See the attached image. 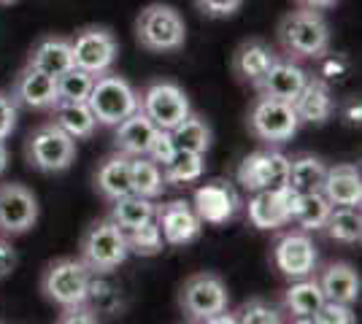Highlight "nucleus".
<instances>
[{"mask_svg":"<svg viewBox=\"0 0 362 324\" xmlns=\"http://www.w3.org/2000/svg\"><path fill=\"white\" fill-rule=\"evenodd\" d=\"M330 200L322 195V192H308V195H298L295 208H292V222L300 227V230H322L327 216H330Z\"/></svg>","mask_w":362,"mask_h":324,"instance_id":"34","label":"nucleus"},{"mask_svg":"<svg viewBox=\"0 0 362 324\" xmlns=\"http://www.w3.org/2000/svg\"><path fill=\"white\" fill-rule=\"evenodd\" d=\"M87 106L95 114L98 124L114 127V124H119L122 119H127L130 114L138 111V92L133 90V84L127 78L108 71V73L95 76Z\"/></svg>","mask_w":362,"mask_h":324,"instance_id":"5","label":"nucleus"},{"mask_svg":"<svg viewBox=\"0 0 362 324\" xmlns=\"http://www.w3.org/2000/svg\"><path fill=\"white\" fill-rule=\"evenodd\" d=\"M292 108H295V114H298L300 122H308V124L327 122V119L332 116V108H335L327 81H325V78H317V76L305 78L303 90L298 92V97L292 100Z\"/></svg>","mask_w":362,"mask_h":324,"instance_id":"20","label":"nucleus"},{"mask_svg":"<svg viewBox=\"0 0 362 324\" xmlns=\"http://www.w3.org/2000/svg\"><path fill=\"white\" fill-rule=\"evenodd\" d=\"M138 108L149 116L157 130H173L192 111L189 97L176 81H151L138 97Z\"/></svg>","mask_w":362,"mask_h":324,"instance_id":"9","label":"nucleus"},{"mask_svg":"<svg viewBox=\"0 0 362 324\" xmlns=\"http://www.w3.org/2000/svg\"><path fill=\"white\" fill-rule=\"evenodd\" d=\"M84 303L92 308L95 316H100V313H106V316H114V313H119L122 311V292L114 287V284H108L103 278H95L92 273L90 278V289H87V297H84Z\"/></svg>","mask_w":362,"mask_h":324,"instance_id":"35","label":"nucleus"},{"mask_svg":"<svg viewBox=\"0 0 362 324\" xmlns=\"http://www.w3.org/2000/svg\"><path fill=\"white\" fill-rule=\"evenodd\" d=\"M305 78H308V73L303 71L298 62L281 60V57H279V60L271 65V71L265 73V78L259 81L257 92L265 95V97H276V100L292 103V100L298 97V92L303 90Z\"/></svg>","mask_w":362,"mask_h":324,"instance_id":"21","label":"nucleus"},{"mask_svg":"<svg viewBox=\"0 0 362 324\" xmlns=\"http://www.w3.org/2000/svg\"><path fill=\"white\" fill-rule=\"evenodd\" d=\"M276 35L289 60H319L330 49V25L314 8H298L284 14Z\"/></svg>","mask_w":362,"mask_h":324,"instance_id":"1","label":"nucleus"},{"mask_svg":"<svg viewBox=\"0 0 362 324\" xmlns=\"http://www.w3.org/2000/svg\"><path fill=\"white\" fill-rule=\"evenodd\" d=\"M276 60H279V54L271 44H265L259 38H249L233 52V73L241 84H249L257 90Z\"/></svg>","mask_w":362,"mask_h":324,"instance_id":"18","label":"nucleus"},{"mask_svg":"<svg viewBox=\"0 0 362 324\" xmlns=\"http://www.w3.org/2000/svg\"><path fill=\"white\" fill-rule=\"evenodd\" d=\"M124 241H127V251L138 254V257H157L165 241H163V232L157 227V222L149 219L146 224L133 227V230H124Z\"/></svg>","mask_w":362,"mask_h":324,"instance_id":"36","label":"nucleus"},{"mask_svg":"<svg viewBox=\"0 0 362 324\" xmlns=\"http://www.w3.org/2000/svg\"><path fill=\"white\" fill-rule=\"evenodd\" d=\"M325 170H327V165L314 155H300L295 160H289L287 189H292L295 195L319 192L322 181H325Z\"/></svg>","mask_w":362,"mask_h":324,"instance_id":"28","label":"nucleus"},{"mask_svg":"<svg viewBox=\"0 0 362 324\" xmlns=\"http://www.w3.org/2000/svg\"><path fill=\"white\" fill-rule=\"evenodd\" d=\"M163 181L170 186H184L197 181L206 173V155L197 152H181L176 149V155L163 165Z\"/></svg>","mask_w":362,"mask_h":324,"instance_id":"32","label":"nucleus"},{"mask_svg":"<svg viewBox=\"0 0 362 324\" xmlns=\"http://www.w3.org/2000/svg\"><path fill=\"white\" fill-rule=\"evenodd\" d=\"M95 189L100 192V198L108 203L119 200L124 195L133 192L130 186V157L122 155V152H114L108 155L100 165H98V173H95Z\"/></svg>","mask_w":362,"mask_h":324,"instance_id":"24","label":"nucleus"},{"mask_svg":"<svg viewBox=\"0 0 362 324\" xmlns=\"http://www.w3.org/2000/svg\"><path fill=\"white\" fill-rule=\"evenodd\" d=\"M241 6H243V0H195L197 11L206 16H211V19L233 16Z\"/></svg>","mask_w":362,"mask_h":324,"instance_id":"41","label":"nucleus"},{"mask_svg":"<svg viewBox=\"0 0 362 324\" xmlns=\"http://www.w3.org/2000/svg\"><path fill=\"white\" fill-rule=\"evenodd\" d=\"M300 127V119L295 114L292 103L287 100H276V97H265L259 95L255 100V106L249 111V130L252 136L265 143H284L289 140Z\"/></svg>","mask_w":362,"mask_h":324,"instance_id":"8","label":"nucleus"},{"mask_svg":"<svg viewBox=\"0 0 362 324\" xmlns=\"http://www.w3.org/2000/svg\"><path fill=\"white\" fill-rule=\"evenodd\" d=\"M298 195L281 186V189H259L249 200V222L257 230H279L292 222V208H295Z\"/></svg>","mask_w":362,"mask_h":324,"instance_id":"16","label":"nucleus"},{"mask_svg":"<svg viewBox=\"0 0 362 324\" xmlns=\"http://www.w3.org/2000/svg\"><path fill=\"white\" fill-rule=\"evenodd\" d=\"M6 168H8V149H6V143L0 140V176L6 173Z\"/></svg>","mask_w":362,"mask_h":324,"instance_id":"46","label":"nucleus"},{"mask_svg":"<svg viewBox=\"0 0 362 324\" xmlns=\"http://www.w3.org/2000/svg\"><path fill=\"white\" fill-rule=\"evenodd\" d=\"M92 270L76 257H57L41 273V292L57 308H68L76 303H84L90 289Z\"/></svg>","mask_w":362,"mask_h":324,"instance_id":"4","label":"nucleus"},{"mask_svg":"<svg viewBox=\"0 0 362 324\" xmlns=\"http://www.w3.org/2000/svg\"><path fill=\"white\" fill-rule=\"evenodd\" d=\"M25 157L41 173H62L76 162V138L54 122L41 124L28 136Z\"/></svg>","mask_w":362,"mask_h":324,"instance_id":"6","label":"nucleus"},{"mask_svg":"<svg viewBox=\"0 0 362 324\" xmlns=\"http://www.w3.org/2000/svg\"><path fill=\"white\" fill-rule=\"evenodd\" d=\"M230 294L225 281L214 273H195L179 289V308L192 322H211L216 313L227 311Z\"/></svg>","mask_w":362,"mask_h":324,"instance_id":"7","label":"nucleus"},{"mask_svg":"<svg viewBox=\"0 0 362 324\" xmlns=\"http://www.w3.org/2000/svg\"><path fill=\"white\" fill-rule=\"evenodd\" d=\"M154 203L149 198H141L136 192H130V195H124L119 200L111 203V214L108 219L122 227V230H133V227H141V224H146L149 219H154Z\"/></svg>","mask_w":362,"mask_h":324,"instance_id":"30","label":"nucleus"},{"mask_svg":"<svg viewBox=\"0 0 362 324\" xmlns=\"http://www.w3.org/2000/svg\"><path fill=\"white\" fill-rule=\"evenodd\" d=\"M28 65L44 71L49 76H60L68 68H74V52H71V38L62 35H46L33 47Z\"/></svg>","mask_w":362,"mask_h":324,"instance_id":"25","label":"nucleus"},{"mask_svg":"<svg viewBox=\"0 0 362 324\" xmlns=\"http://www.w3.org/2000/svg\"><path fill=\"white\" fill-rule=\"evenodd\" d=\"M311 322H317V324H354L357 322V316H354L351 306H346V303H332V300H325V303H322V308L314 313V319H311Z\"/></svg>","mask_w":362,"mask_h":324,"instance_id":"39","label":"nucleus"},{"mask_svg":"<svg viewBox=\"0 0 362 324\" xmlns=\"http://www.w3.org/2000/svg\"><path fill=\"white\" fill-rule=\"evenodd\" d=\"M322 303H325V294L319 289L317 278L305 276L284 289V311L292 313L295 322H311L314 313L322 308Z\"/></svg>","mask_w":362,"mask_h":324,"instance_id":"26","label":"nucleus"},{"mask_svg":"<svg viewBox=\"0 0 362 324\" xmlns=\"http://www.w3.org/2000/svg\"><path fill=\"white\" fill-rule=\"evenodd\" d=\"M330 205H360L362 203V176L351 162H341L325 170V181L319 189Z\"/></svg>","mask_w":362,"mask_h":324,"instance_id":"19","label":"nucleus"},{"mask_svg":"<svg viewBox=\"0 0 362 324\" xmlns=\"http://www.w3.org/2000/svg\"><path fill=\"white\" fill-rule=\"evenodd\" d=\"M300 8H314V11H325V8H332L338 0H295Z\"/></svg>","mask_w":362,"mask_h":324,"instance_id":"45","label":"nucleus"},{"mask_svg":"<svg viewBox=\"0 0 362 324\" xmlns=\"http://www.w3.org/2000/svg\"><path fill=\"white\" fill-rule=\"evenodd\" d=\"M71 52H74V65L87 71L92 76L108 73L114 68V62L119 57V44L114 38V32L108 28H84L71 38Z\"/></svg>","mask_w":362,"mask_h":324,"instance_id":"10","label":"nucleus"},{"mask_svg":"<svg viewBox=\"0 0 362 324\" xmlns=\"http://www.w3.org/2000/svg\"><path fill=\"white\" fill-rule=\"evenodd\" d=\"M62 324H92L98 322V316L92 313V308L87 303H76V306H68V308H60V316H57Z\"/></svg>","mask_w":362,"mask_h":324,"instance_id":"42","label":"nucleus"},{"mask_svg":"<svg viewBox=\"0 0 362 324\" xmlns=\"http://www.w3.org/2000/svg\"><path fill=\"white\" fill-rule=\"evenodd\" d=\"M157 136V127L151 119L138 108L136 114H130L127 119L114 124V149L127 157H141L149 152L151 140Z\"/></svg>","mask_w":362,"mask_h":324,"instance_id":"22","label":"nucleus"},{"mask_svg":"<svg viewBox=\"0 0 362 324\" xmlns=\"http://www.w3.org/2000/svg\"><path fill=\"white\" fill-rule=\"evenodd\" d=\"M16 127V106L8 95H0V140H6Z\"/></svg>","mask_w":362,"mask_h":324,"instance_id":"43","label":"nucleus"},{"mask_svg":"<svg viewBox=\"0 0 362 324\" xmlns=\"http://www.w3.org/2000/svg\"><path fill=\"white\" fill-rule=\"evenodd\" d=\"M170 138L176 143V149L181 152H197V155H206L211 149V127L209 122L200 116V114H192L184 116L173 130H170Z\"/></svg>","mask_w":362,"mask_h":324,"instance_id":"29","label":"nucleus"},{"mask_svg":"<svg viewBox=\"0 0 362 324\" xmlns=\"http://www.w3.org/2000/svg\"><path fill=\"white\" fill-rule=\"evenodd\" d=\"M325 300L332 303H357L360 300V273L349 263H330L317 278Z\"/></svg>","mask_w":362,"mask_h":324,"instance_id":"23","label":"nucleus"},{"mask_svg":"<svg viewBox=\"0 0 362 324\" xmlns=\"http://www.w3.org/2000/svg\"><path fill=\"white\" fill-rule=\"evenodd\" d=\"M0 3H3V6H11V3H16V0H0Z\"/></svg>","mask_w":362,"mask_h":324,"instance_id":"47","label":"nucleus"},{"mask_svg":"<svg viewBox=\"0 0 362 324\" xmlns=\"http://www.w3.org/2000/svg\"><path fill=\"white\" fill-rule=\"evenodd\" d=\"M273 263L279 268V273H284L287 278L311 276L319 263L311 235L305 230H289L284 235H279V241L273 246Z\"/></svg>","mask_w":362,"mask_h":324,"instance_id":"12","label":"nucleus"},{"mask_svg":"<svg viewBox=\"0 0 362 324\" xmlns=\"http://www.w3.org/2000/svg\"><path fill=\"white\" fill-rule=\"evenodd\" d=\"M14 268H16V248L11 246V241L6 235H0V281L11 276Z\"/></svg>","mask_w":362,"mask_h":324,"instance_id":"44","label":"nucleus"},{"mask_svg":"<svg viewBox=\"0 0 362 324\" xmlns=\"http://www.w3.org/2000/svg\"><path fill=\"white\" fill-rule=\"evenodd\" d=\"M289 173V157H284L276 149H262L243 157L241 168H238V184L249 192L259 189H281L287 186Z\"/></svg>","mask_w":362,"mask_h":324,"instance_id":"11","label":"nucleus"},{"mask_svg":"<svg viewBox=\"0 0 362 324\" xmlns=\"http://www.w3.org/2000/svg\"><path fill=\"white\" fill-rule=\"evenodd\" d=\"M49 111H52V116H54L52 122L57 124V127H62V130L76 140L90 138L92 133H95V127H98V119H95V114L90 111L87 103L57 100Z\"/></svg>","mask_w":362,"mask_h":324,"instance_id":"27","label":"nucleus"},{"mask_svg":"<svg viewBox=\"0 0 362 324\" xmlns=\"http://www.w3.org/2000/svg\"><path fill=\"white\" fill-rule=\"evenodd\" d=\"M136 38L146 52H179L187 41L184 16L168 3H151L138 14Z\"/></svg>","mask_w":362,"mask_h":324,"instance_id":"3","label":"nucleus"},{"mask_svg":"<svg viewBox=\"0 0 362 324\" xmlns=\"http://www.w3.org/2000/svg\"><path fill=\"white\" fill-rule=\"evenodd\" d=\"M192 208L203 224H225L241 208V200L227 181H209L195 189Z\"/></svg>","mask_w":362,"mask_h":324,"instance_id":"17","label":"nucleus"},{"mask_svg":"<svg viewBox=\"0 0 362 324\" xmlns=\"http://www.w3.org/2000/svg\"><path fill=\"white\" fill-rule=\"evenodd\" d=\"M95 76L81 71V68H68L65 73L57 76V95L60 100H74V103H87V97L92 92Z\"/></svg>","mask_w":362,"mask_h":324,"instance_id":"37","label":"nucleus"},{"mask_svg":"<svg viewBox=\"0 0 362 324\" xmlns=\"http://www.w3.org/2000/svg\"><path fill=\"white\" fill-rule=\"evenodd\" d=\"M127 241L124 230L117 227L111 219H95L90 227L81 235L78 244V260L90 268L95 276H106L117 270L127 260Z\"/></svg>","mask_w":362,"mask_h":324,"instance_id":"2","label":"nucleus"},{"mask_svg":"<svg viewBox=\"0 0 362 324\" xmlns=\"http://www.w3.org/2000/svg\"><path fill=\"white\" fill-rule=\"evenodd\" d=\"M11 100L19 108H30V111H49L60 100L57 95V78L25 65L19 73H16L14 84H11Z\"/></svg>","mask_w":362,"mask_h":324,"instance_id":"15","label":"nucleus"},{"mask_svg":"<svg viewBox=\"0 0 362 324\" xmlns=\"http://www.w3.org/2000/svg\"><path fill=\"white\" fill-rule=\"evenodd\" d=\"M38 222V200L25 184H0V235H25Z\"/></svg>","mask_w":362,"mask_h":324,"instance_id":"13","label":"nucleus"},{"mask_svg":"<svg viewBox=\"0 0 362 324\" xmlns=\"http://www.w3.org/2000/svg\"><path fill=\"white\" fill-rule=\"evenodd\" d=\"M130 186H133V192L141 195V198H149V200L160 198L163 189H165L160 165L154 160H149L146 155L130 157Z\"/></svg>","mask_w":362,"mask_h":324,"instance_id":"33","label":"nucleus"},{"mask_svg":"<svg viewBox=\"0 0 362 324\" xmlns=\"http://www.w3.org/2000/svg\"><path fill=\"white\" fill-rule=\"evenodd\" d=\"M235 322H243V324H279V322H281V311L276 308L273 303H268V300H262V297H252V300H246L241 308H238Z\"/></svg>","mask_w":362,"mask_h":324,"instance_id":"38","label":"nucleus"},{"mask_svg":"<svg viewBox=\"0 0 362 324\" xmlns=\"http://www.w3.org/2000/svg\"><path fill=\"white\" fill-rule=\"evenodd\" d=\"M154 222H157V227L163 232V241L168 246H187L203 230L200 216L195 214L192 203L187 200H170L165 205H157L154 208Z\"/></svg>","mask_w":362,"mask_h":324,"instance_id":"14","label":"nucleus"},{"mask_svg":"<svg viewBox=\"0 0 362 324\" xmlns=\"http://www.w3.org/2000/svg\"><path fill=\"white\" fill-rule=\"evenodd\" d=\"M332 241L338 244H360L362 238V216L360 205H332L325 227Z\"/></svg>","mask_w":362,"mask_h":324,"instance_id":"31","label":"nucleus"},{"mask_svg":"<svg viewBox=\"0 0 362 324\" xmlns=\"http://www.w3.org/2000/svg\"><path fill=\"white\" fill-rule=\"evenodd\" d=\"M173 155H176V143H173V138H170V130H157V136H154V140H151L146 157L154 160V162L163 168Z\"/></svg>","mask_w":362,"mask_h":324,"instance_id":"40","label":"nucleus"}]
</instances>
